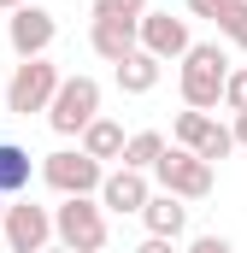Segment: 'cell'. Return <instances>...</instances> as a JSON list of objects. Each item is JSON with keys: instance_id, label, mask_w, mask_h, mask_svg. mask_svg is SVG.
I'll use <instances>...</instances> for the list:
<instances>
[{"instance_id": "obj_15", "label": "cell", "mask_w": 247, "mask_h": 253, "mask_svg": "<svg viewBox=\"0 0 247 253\" xmlns=\"http://www.w3.org/2000/svg\"><path fill=\"white\" fill-rule=\"evenodd\" d=\"M159 153H165V135L159 129H135V135H124V171H153L159 165Z\"/></svg>"}, {"instance_id": "obj_13", "label": "cell", "mask_w": 247, "mask_h": 253, "mask_svg": "<svg viewBox=\"0 0 247 253\" xmlns=\"http://www.w3.org/2000/svg\"><path fill=\"white\" fill-rule=\"evenodd\" d=\"M77 147H82L88 159L106 165V159H118V153H124V124H118V118H94V124L77 135Z\"/></svg>"}, {"instance_id": "obj_12", "label": "cell", "mask_w": 247, "mask_h": 253, "mask_svg": "<svg viewBox=\"0 0 247 253\" xmlns=\"http://www.w3.org/2000/svg\"><path fill=\"white\" fill-rule=\"evenodd\" d=\"M88 47L100 53L106 65H118L135 53V24H118V18H94V30H88Z\"/></svg>"}, {"instance_id": "obj_1", "label": "cell", "mask_w": 247, "mask_h": 253, "mask_svg": "<svg viewBox=\"0 0 247 253\" xmlns=\"http://www.w3.org/2000/svg\"><path fill=\"white\" fill-rule=\"evenodd\" d=\"M224 77H230V53L218 42H194L183 53V106L194 112H212L224 100Z\"/></svg>"}, {"instance_id": "obj_14", "label": "cell", "mask_w": 247, "mask_h": 253, "mask_svg": "<svg viewBox=\"0 0 247 253\" xmlns=\"http://www.w3.org/2000/svg\"><path fill=\"white\" fill-rule=\"evenodd\" d=\"M159 71H165V65L135 47L129 59H118V88H124V94H153V88H159Z\"/></svg>"}, {"instance_id": "obj_8", "label": "cell", "mask_w": 247, "mask_h": 253, "mask_svg": "<svg viewBox=\"0 0 247 253\" xmlns=\"http://www.w3.org/2000/svg\"><path fill=\"white\" fill-rule=\"evenodd\" d=\"M0 236H6L12 253H41V248H53V212L36 206V200H18L0 218Z\"/></svg>"}, {"instance_id": "obj_28", "label": "cell", "mask_w": 247, "mask_h": 253, "mask_svg": "<svg viewBox=\"0 0 247 253\" xmlns=\"http://www.w3.org/2000/svg\"><path fill=\"white\" fill-rule=\"evenodd\" d=\"M0 218H6V194H0Z\"/></svg>"}, {"instance_id": "obj_7", "label": "cell", "mask_w": 247, "mask_h": 253, "mask_svg": "<svg viewBox=\"0 0 247 253\" xmlns=\"http://www.w3.org/2000/svg\"><path fill=\"white\" fill-rule=\"evenodd\" d=\"M53 36H59V18H53L47 6H30V0H24V6L6 18V42H12L18 59H47Z\"/></svg>"}, {"instance_id": "obj_21", "label": "cell", "mask_w": 247, "mask_h": 253, "mask_svg": "<svg viewBox=\"0 0 247 253\" xmlns=\"http://www.w3.org/2000/svg\"><path fill=\"white\" fill-rule=\"evenodd\" d=\"M224 106L230 112H247V71H230L224 77Z\"/></svg>"}, {"instance_id": "obj_23", "label": "cell", "mask_w": 247, "mask_h": 253, "mask_svg": "<svg viewBox=\"0 0 247 253\" xmlns=\"http://www.w3.org/2000/svg\"><path fill=\"white\" fill-rule=\"evenodd\" d=\"M188 253H236V248H230L224 236H194V242H188Z\"/></svg>"}, {"instance_id": "obj_2", "label": "cell", "mask_w": 247, "mask_h": 253, "mask_svg": "<svg viewBox=\"0 0 247 253\" xmlns=\"http://www.w3.org/2000/svg\"><path fill=\"white\" fill-rule=\"evenodd\" d=\"M53 236L71 253H106V212L94 194H65V206H53Z\"/></svg>"}, {"instance_id": "obj_24", "label": "cell", "mask_w": 247, "mask_h": 253, "mask_svg": "<svg viewBox=\"0 0 247 253\" xmlns=\"http://www.w3.org/2000/svg\"><path fill=\"white\" fill-rule=\"evenodd\" d=\"M135 253H177V242H165V236H147Z\"/></svg>"}, {"instance_id": "obj_27", "label": "cell", "mask_w": 247, "mask_h": 253, "mask_svg": "<svg viewBox=\"0 0 247 253\" xmlns=\"http://www.w3.org/2000/svg\"><path fill=\"white\" fill-rule=\"evenodd\" d=\"M41 253H71V248H41Z\"/></svg>"}, {"instance_id": "obj_26", "label": "cell", "mask_w": 247, "mask_h": 253, "mask_svg": "<svg viewBox=\"0 0 247 253\" xmlns=\"http://www.w3.org/2000/svg\"><path fill=\"white\" fill-rule=\"evenodd\" d=\"M0 6H6V12H18V6H24V0H0Z\"/></svg>"}, {"instance_id": "obj_18", "label": "cell", "mask_w": 247, "mask_h": 253, "mask_svg": "<svg viewBox=\"0 0 247 253\" xmlns=\"http://www.w3.org/2000/svg\"><path fill=\"white\" fill-rule=\"evenodd\" d=\"M218 36H224L230 47H242V53H247V0H242V6H230V12L218 18Z\"/></svg>"}, {"instance_id": "obj_20", "label": "cell", "mask_w": 247, "mask_h": 253, "mask_svg": "<svg viewBox=\"0 0 247 253\" xmlns=\"http://www.w3.org/2000/svg\"><path fill=\"white\" fill-rule=\"evenodd\" d=\"M147 0H94V18H118V24H141Z\"/></svg>"}, {"instance_id": "obj_10", "label": "cell", "mask_w": 247, "mask_h": 253, "mask_svg": "<svg viewBox=\"0 0 247 253\" xmlns=\"http://www.w3.org/2000/svg\"><path fill=\"white\" fill-rule=\"evenodd\" d=\"M100 212H141L147 206V194H153V183H147V171H106L100 177Z\"/></svg>"}, {"instance_id": "obj_5", "label": "cell", "mask_w": 247, "mask_h": 253, "mask_svg": "<svg viewBox=\"0 0 247 253\" xmlns=\"http://www.w3.org/2000/svg\"><path fill=\"white\" fill-rule=\"evenodd\" d=\"M153 177H159V189L177 194V200H206L212 194V165L194 159L188 147H165L159 165H153Z\"/></svg>"}, {"instance_id": "obj_22", "label": "cell", "mask_w": 247, "mask_h": 253, "mask_svg": "<svg viewBox=\"0 0 247 253\" xmlns=\"http://www.w3.org/2000/svg\"><path fill=\"white\" fill-rule=\"evenodd\" d=\"M230 6H242V0H188V12H194V18H212V24H218Z\"/></svg>"}, {"instance_id": "obj_25", "label": "cell", "mask_w": 247, "mask_h": 253, "mask_svg": "<svg viewBox=\"0 0 247 253\" xmlns=\"http://www.w3.org/2000/svg\"><path fill=\"white\" fill-rule=\"evenodd\" d=\"M230 135H236V147H247V112H236V124H230Z\"/></svg>"}, {"instance_id": "obj_17", "label": "cell", "mask_w": 247, "mask_h": 253, "mask_svg": "<svg viewBox=\"0 0 247 253\" xmlns=\"http://www.w3.org/2000/svg\"><path fill=\"white\" fill-rule=\"evenodd\" d=\"M230 153H236V135H230V129H224L218 118H212V124H206V135L194 141V159H206V165H218V159H230Z\"/></svg>"}, {"instance_id": "obj_11", "label": "cell", "mask_w": 247, "mask_h": 253, "mask_svg": "<svg viewBox=\"0 0 247 253\" xmlns=\"http://www.w3.org/2000/svg\"><path fill=\"white\" fill-rule=\"evenodd\" d=\"M141 224H147V236H165V242H177L188 230V200H177V194H147V206H141Z\"/></svg>"}, {"instance_id": "obj_4", "label": "cell", "mask_w": 247, "mask_h": 253, "mask_svg": "<svg viewBox=\"0 0 247 253\" xmlns=\"http://www.w3.org/2000/svg\"><path fill=\"white\" fill-rule=\"evenodd\" d=\"M53 88H59V65H47V59H18L12 83H6V112H18V118L47 112Z\"/></svg>"}, {"instance_id": "obj_3", "label": "cell", "mask_w": 247, "mask_h": 253, "mask_svg": "<svg viewBox=\"0 0 247 253\" xmlns=\"http://www.w3.org/2000/svg\"><path fill=\"white\" fill-rule=\"evenodd\" d=\"M94 118H100V83L94 77H59V88L47 100V124L59 135H82Z\"/></svg>"}, {"instance_id": "obj_6", "label": "cell", "mask_w": 247, "mask_h": 253, "mask_svg": "<svg viewBox=\"0 0 247 253\" xmlns=\"http://www.w3.org/2000/svg\"><path fill=\"white\" fill-rule=\"evenodd\" d=\"M100 177H106V165L88 159L82 147H59V153L41 159V183L59 189V194H94V189H100Z\"/></svg>"}, {"instance_id": "obj_9", "label": "cell", "mask_w": 247, "mask_h": 253, "mask_svg": "<svg viewBox=\"0 0 247 253\" xmlns=\"http://www.w3.org/2000/svg\"><path fill=\"white\" fill-rule=\"evenodd\" d=\"M135 47L141 53H153V59H183L188 47H194V36H188V18H171V12H141V24H135Z\"/></svg>"}, {"instance_id": "obj_19", "label": "cell", "mask_w": 247, "mask_h": 253, "mask_svg": "<svg viewBox=\"0 0 247 253\" xmlns=\"http://www.w3.org/2000/svg\"><path fill=\"white\" fill-rule=\"evenodd\" d=\"M206 124H212V118H206V112H194V106H188V112H177V129H171V135H177V147H188V153H194V141L206 135Z\"/></svg>"}, {"instance_id": "obj_16", "label": "cell", "mask_w": 247, "mask_h": 253, "mask_svg": "<svg viewBox=\"0 0 247 253\" xmlns=\"http://www.w3.org/2000/svg\"><path fill=\"white\" fill-rule=\"evenodd\" d=\"M30 189V147L0 141V194H24Z\"/></svg>"}]
</instances>
